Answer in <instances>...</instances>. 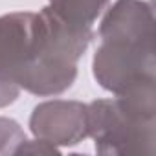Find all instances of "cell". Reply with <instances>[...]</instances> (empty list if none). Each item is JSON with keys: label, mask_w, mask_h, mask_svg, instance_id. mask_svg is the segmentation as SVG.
Here are the masks:
<instances>
[{"label": "cell", "mask_w": 156, "mask_h": 156, "mask_svg": "<svg viewBox=\"0 0 156 156\" xmlns=\"http://www.w3.org/2000/svg\"><path fill=\"white\" fill-rule=\"evenodd\" d=\"M92 59L98 85L119 96L156 85L154 9L149 0H116L103 11Z\"/></svg>", "instance_id": "cell-1"}, {"label": "cell", "mask_w": 156, "mask_h": 156, "mask_svg": "<svg viewBox=\"0 0 156 156\" xmlns=\"http://www.w3.org/2000/svg\"><path fill=\"white\" fill-rule=\"evenodd\" d=\"M87 123L99 154L154 156L156 85L87 103Z\"/></svg>", "instance_id": "cell-2"}, {"label": "cell", "mask_w": 156, "mask_h": 156, "mask_svg": "<svg viewBox=\"0 0 156 156\" xmlns=\"http://www.w3.org/2000/svg\"><path fill=\"white\" fill-rule=\"evenodd\" d=\"M35 13L0 15V108L13 105L33 62Z\"/></svg>", "instance_id": "cell-3"}, {"label": "cell", "mask_w": 156, "mask_h": 156, "mask_svg": "<svg viewBox=\"0 0 156 156\" xmlns=\"http://www.w3.org/2000/svg\"><path fill=\"white\" fill-rule=\"evenodd\" d=\"M33 138L55 147H73L88 138L87 103L73 99H48L39 103L30 116Z\"/></svg>", "instance_id": "cell-4"}, {"label": "cell", "mask_w": 156, "mask_h": 156, "mask_svg": "<svg viewBox=\"0 0 156 156\" xmlns=\"http://www.w3.org/2000/svg\"><path fill=\"white\" fill-rule=\"evenodd\" d=\"M110 0H48V9L75 31H94L96 20L108 8Z\"/></svg>", "instance_id": "cell-5"}, {"label": "cell", "mask_w": 156, "mask_h": 156, "mask_svg": "<svg viewBox=\"0 0 156 156\" xmlns=\"http://www.w3.org/2000/svg\"><path fill=\"white\" fill-rule=\"evenodd\" d=\"M26 140V132L17 119L0 116V156L17 154L19 147Z\"/></svg>", "instance_id": "cell-6"}, {"label": "cell", "mask_w": 156, "mask_h": 156, "mask_svg": "<svg viewBox=\"0 0 156 156\" xmlns=\"http://www.w3.org/2000/svg\"><path fill=\"white\" fill-rule=\"evenodd\" d=\"M55 152H59V147H55L48 141L37 140V138L26 140L17 151V154H55Z\"/></svg>", "instance_id": "cell-7"}]
</instances>
